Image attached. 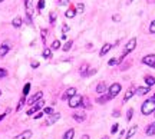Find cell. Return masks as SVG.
I'll list each match as a JSON object with an SVG mask.
<instances>
[{
  "instance_id": "obj_36",
  "label": "cell",
  "mask_w": 155,
  "mask_h": 139,
  "mask_svg": "<svg viewBox=\"0 0 155 139\" xmlns=\"http://www.w3.org/2000/svg\"><path fill=\"white\" fill-rule=\"evenodd\" d=\"M149 33H155V20H152V23L149 24Z\"/></svg>"
},
{
  "instance_id": "obj_6",
  "label": "cell",
  "mask_w": 155,
  "mask_h": 139,
  "mask_svg": "<svg viewBox=\"0 0 155 139\" xmlns=\"http://www.w3.org/2000/svg\"><path fill=\"white\" fill-rule=\"evenodd\" d=\"M142 63L149 66V67H155V54H146L142 57Z\"/></svg>"
},
{
  "instance_id": "obj_51",
  "label": "cell",
  "mask_w": 155,
  "mask_h": 139,
  "mask_svg": "<svg viewBox=\"0 0 155 139\" xmlns=\"http://www.w3.org/2000/svg\"><path fill=\"white\" fill-rule=\"evenodd\" d=\"M102 139H108V138H102Z\"/></svg>"
},
{
  "instance_id": "obj_2",
  "label": "cell",
  "mask_w": 155,
  "mask_h": 139,
  "mask_svg": "<svg viewBox=\"0 0 155 139\" xmlns=\"http://www.w3.org/2000/svg\"><path fill=\"white\" fill-rule=\"evenodd\" d=\"M119 92H121V85H119V83H112L111 87L108 89V95H109L111 99H113V97L118 96V95H119Z\"/></svg>"
},
{
  "instance_id": "obj_28",
  "label": "cell",
  "mask_w": 155,
  "mask_h": 139,
  "mask_svg": "<svg viewBox=\"0 0 155 139\" xmlns=\"http://www.w3.org/2000/svg\"><path fill=\"white\" fill-rule=\"evenodd\" d=\"M29 90H30V83H26V85H24V87H23L22 96H26V95L29 93Z\"/></svg>"
},
{
  "instance_id": "obj_43",
  "label": "cell",
  "mask_w": 155,
  "mask_h": 139,
  "mask_svg": "<svg viewBox=\"0 0 155 139\" xmlns=\"http://www.w3.org/2000/svg\"><path fill=\"white\" fill-rule=\"evenodd\" d=\"M59 4L60 6H66V4H69V0H59Z\"/></svg>"
},
{
  "instance_id": "obj_24",
  "label": "cell",
  "mask_w": 155,
  "mask_h": 139,
  "mask_svg": "<svg viewBox=\"0 0 155 139\" xmlns=\"http://www.w3.org/2000/svg\"><path fill=\"white\" fill-rule=\"evenodd\" d=\"M42 56H43L44 59H50V57H52V50L47 49V47H44L43 52H42Z\"/></svg>"
},
{
  "instance_id": "obj_46",
  "label": "cell",
  "mask_w": 155,
  "mask_h": 139,
  "mask_svg": "<svg viewBox=\"0 0 155 139\" xmlns=\"http://www.w3.org/2000/svg\"><path fill=\"white\" fill-rule=\"evenodd\" d=\"M9 112H10V110H9V109H7V112H4V113H3V115H0V120H3V118H4V116H6V115H7V113H9Z\"/></svg>"
},
{
  "instance_id": "obj_34",
  "label": "cell",
  "mask_w": 155,
  "mask_h": 139,
  "mask_svg": "<svg viewBox=\"0 0 155 139\" xmlns=\"http://www.w3.org/2000/svg\"><path fill=\"white\" fill-rule=\"evenodd\" d=\"M118 129H119V126H118V123H115V125H113V126L111 128V133H112V135H115V133L118 132Z\"/></svg>"
},
{
  "instance_id": "obj_19",
  "label": "cell",
  "mask_w": 155,
  "mask_h": 139,
  "mask_svg": "<svg viewBox=\"0 0 155 139\" xmlns=\"http://www.w3.org/2000/svg\"><path fill=\"white\" fill-rule=\"evenodd\" d=\"M73 135H75V129L70 128L65 132V135H63V138L62 139H73Z\"/></svg>"
},
{
  "instance_id": "obj_38",
  "label": "cell",
  "mask_w": 155,
  "mask_h": 139,
  "mask_svg": "<svg viewBox=\"0 0 155 139\" xmlns=\"http://www.w3.org/2000/svg\"><path fill=\"white\" fill-rule=\"evenodd\" d=\"M4 76H7V70L0 67V77H4Z\"/></svg>"
},
{
  "instance_id": "obj_25",
  "label": "cell",
  "mask_w": 155,
  "mask_h": 139,
  "mask_svg": "<svg viewBox=\"0 0 155 139\" xmlns=\"http://www.w3.org/2000/svg\"><path fill=\"white\" fill-rule=\"evenodd\" d=\"M62 47V44H60V40H55V42L52 43V46H50V50H59Z\"/></svg>"
},
{
  "instance_id": "obj_5",
  "label": "cell",
  "mask_w": 155,
  "mask_h": 139,
  "mask_svg": "<svg viewBox=\"0 0 155 139\" xmlns=\"http://www.w3.org/2000/svg\"><path fill=\"white\" fill-rule=\"evenodd\" d=\"M135 47H136V39H135V37H132L129 42L126 43V46H125V49H123V56H126L128 53H131Z\"/></svg>"
},
{
  "instance_id": "obj_32",
  "label": "cell",
  "mask_w": 155,
  "mask_h": 139,
  "mask_svg": "<svg viewBox=\"0 0 155 139\" xmlns=\"http://www.w3.org/2000/svg\"><path fill=\"white\" fill-rule=\"evenodd\" d=\"M133 115V109H128V113H126V120H131Z\"/></svg>"
},
{
  "instance_id": "obj_17",
  "label": "cell",
  "mask_w": 155,
  "mask_h": 139,
  "mask_svg": "<svg viewBox=\"0 0 155 139\" xmlns=\"http://www.w3.org/2000/svg\"><path fill=\"white\" fill-rule=\"evenodd\" d=\"M32 138V130H24L23 133H20L19 136H16V138H13V139H30Z\"/></svg>"
},
{
  "instance_id": "obj_26",
  "label": "cell",
  "mask_w": 155,
  "mask_h": 139,
  "mask_svg": "<svg viewBox=\"0 0 155 139\" xmlns=\"http://www.w3.org/2000/svg\"><path fill=\"white\" fill-rule=\"evenodd\" d=\"M62 49H63V52H69V50L72 49V40H69V42H66V43H65Z\"/></svg>"
},
{
  "instance_id": "obj_33",
  "label": "cell",
  "mask_w": 155,
  "mask_h": 139,
  "mask_svg": "<svg viewBox=\"0 0 155 139\" xmlns=\"http://www.w3.org/2000/svg\"><path fill=\"white\" fill-rule=\"evenodd\" d=\"M40 33H42V40H43V42H46V37H47V30H46V29H42V30H40Z\"/></svg>"
},
{
  "instance_id": "obj_9",
  "label": "cell",
  "mask_w": 155,
  "mask_h": 139,
  "mask_svg": "<svg viewBox=\"0 0 155 139\" xmlns=\"http://www.w3.org/2000/svg\"><path fill=\"white\" fill-rule=\"evenodd\" d=\"M73 119L80 123V122H83V120L86 119V113H85V112H75V113H73Z\"/></svg>"
},
{
  "instance_id": "obj_45",
  "label": "cell",
  "mask_w": 155,
  "mask_h": 139,
  "mask_svg": "<svg viewBox=\"0 0 155 139\" xmlns=\"http://www.w3.org/2000/svg\"><path fill=\"white\" fill-rule=\"evenodd\" d=\"M32 67H33V69H37V67H39V62H37V60H33V62H32Z\"/></svg>"
},
{
  "instance_id": "obj_35",
  "label": "cell",
  "mask_w": 155,
  "mask_h": 139,
  "mask_svg": "<svg viewBox=\"0 0 155 139\" xmlns=\"http://www.w3.org/2000/svg\"><path fill=\"white\" fill-rule=\"evenodd\" d=\"M93 73H96V69H89L88 72H85L83 76H90V75H93Z\"/></svg>"
},
{
  "instance_id": "obj_39",
  "label": "cell",
  "mask_w": 155,
  "mask_h": 139,
  "mask_svg": "<svg viewBox=\"0 0 155 139\" xmlns=\"http://www.w3.org/2000/svg\"><path fill=\"white\" fill-rule=\"evenodd\" d=\"M112 116H113V118H119V116H121V112H119V110H113V112H112Z\"/></svg>"
},
{
  "instance_id": "obj_10",
  "label": "cell",
  "mask_w": 155,
  "mask_h": 139,
  "mask_svg": "<svg viewBox=\"0 0 155 139\" xmlns=\"http://www.w3.org/2000/svg\"><path fill=\"white\" fill-rule=\"evenodd\" d=\"M112 47H113V44H111V43H105V44L102 46V49L99 50V56H105Z\"/></svg>"
},
{
  "instance_id": "obj_48",
  "label": "cell",
  "mask_w": 155,
  "mask_h": 139,
  "mask_svg": "<svg viewBox=\"0 0 155 139\" xmlns=\"http://www.w3.org/2000/svg\"><path fill=\"white\" fill-rule=\"evenodd\" d=\"M80 139H89V135H83V136H82Z\"/></svg>"
},
{
  "instance_id": "obj_40",
  "label": "cell",
  "mask_w": 155,
  "mask_h": 139,
  "mask_svg": "<svg viewBox=\"0 0 155 139\" xmlns=\"http://www.w3.org/2000/svg\"><path fill=\"white\" fill-rule=\"evenodd\" d=\"M112 20L113 21H121V16H119V14H113V16H112Z\"/></svg>"
},
{
  "instance_id": "obj_47",
  "label": "cell",
  "mask_w": 155,
  "mask_h": 139,
  "mask_svg": "<svg viewBox=\"0 0 155 139\" xmlns=\"http://www.w3.org/2000/svg\"><path fill=\"white\" fill-rule=\"evenodd\" d=\"M146 3H149V4H152V3H155V0H146Z\"/></svg>"
},
{
  "instance_id": "obj_13",
  "label": "cell",
  "mask_w": 155,
  "mask_h": 139,
  "mask_svg": "<svg viewBox=\"0 0 155 139\" xmlns=\"http://www.w3.org/2000/svg\"><path fill=\"white\" fill-rule=\"evenodd\" d=\"M133 95H135V87L132 86V87H129V89L126 90V93L123 95V102H128V100H129Z\"/></svg>"
},
{
  "instance_id": "obj_3",
  "label": "cell",
  "mask_w": 155,
  "mask_h": 139,
  "mask_svg": "<svg viewBox=\"0 0 155 139\" xmlns=\"http://www.w3.org/2000/svg\"><path fill=\"white\" fill-rule=\"evenodd\" d=\"M43 106H44V100H42V99H40V100H37V102H36L34 105H32V107H30V109H29V110H27L26 113H27L29 116H33L34 112H37L39 109H42Z\"/></svg>"
},
{
  "instance_id": "obj_50",
  "label": "cell",
  "mask_w": 155,
  "mask_h": 139,
  "mask_svg": "<svg viewBox=\"0 0 155 139\" xmlns=\"http://www.w3.org/2000/svg\"><path fill=\"white\" fill-rule=\"evenodd\" d=\"M1 1H4V0H0V3H1Z\"/></svg>"
},
{
  "instance_id": "obj_31",
  "label": "cell",
  "mask_w": 155,
  "mask_h": 139,
  "mask_svg": "<svg viewBox=\"0 0 155 139\" xmlns=\"http://www.w3.org/2000/svg\"><path fill=\"white\" fill-rule=\"evenodd\" d=\"M43 113H44V115H49V116H50V115H53V109H52V107H44Z\"/></svg>"
},
{
  "instance_id": "obj_18",
  "label": "cell",
  "mask_w": 155,
  "mask_h": 139,
  "mask_svg": "<svg viewBox=\"0 0 155 139\" xmlns=\"http://www.w3.org/2000/svg\"><path fill=\"white\" fill-rule=\"evenodd\" d=\"M22 23H23V20H22V17H14L13 19V21H11V24H13V27H16V29H19L20 26H22Z\"/></svg>"
},
{
  "instance_id": "obj_53",
  "label": "cell",
  "mask_w": 155,
  "mask_h": 139,
  "mask_svg": "<svg viewBox=\"0 0 155 139\" xmlns=\"http://www.w3.org/2000/svg\"><path fill=\"white\" fill-rule=\"evenodd\" d=\"M154 97H155V95H154Z\"/></svg>"
},
{
  "instance_id": "obj_12",
  "label": "cell",
  "mask_w": 155,
  "mask_h": 139,
  "mask_svg": "<svg viewBox=\"0 0 155 139\" xmlns=\"http://www.w3.org/2000/svg\"><path fill=\"white\" fill-rule=\"evenodd\" d=\"M149 92V87L148 86H139L138 89H135V93L138 95V96H142V95H146Z\"/></svg>"
},
{
  "instance_id": "obj_52",
  "label": "cell",
  "mask_w": 155,
  "mask_h": 139,
  "mask_svg": "<svg viewBox=\"0 0 155 139\" xmlns=\"http://www.w3.org/2000/svg\"><path fill=\"white\" fill-rule=\"evenodd\" d=\"M0 95H1V90H0Z\"/></svg>"
},
{
  "instance_id": "obj_49",
  "label": "cell",
  "mask_w": 155,
  "mask_h": 139,
  "mask_svg": "<svg viewBox=\"0 0 155 139\" xmlns=\"http://www.w3.org/2000/svg\"><path fill=\"white\" fill-rule=\"evenodd\" d=\"M132 3V0H126V4H131Z\"/></svg>"
},
{
  "instance_id": "obj_41",
  "label": "cell",
  "mask_w": 155,
  "mask_h": 139,
  "mask_svg": "<svg viewBox=\"0 0 155 139\" xmlns=\"http://www.w3.org/2000/svg\"><path fill=\"white\" fill-rule=\"evenodd\" d=\"M55 19H56V13L52 11V13H50V23H55Z\"/></svg>"
},
{
  "instance_id": "obj_23",
  "label": "cell",
  "mask_w": 155,
  "mask_h": 139,
  "mask_svg": "<svg viewBox=\"0 0 155 139\" xmlns=\"http://www.w3.org/2000/svg\"><path fill=\"white\" fill-rule=\"evenodd\" d=\"M75 14H76V10H75V9H67V10L65 11V16H66L67 19L75 17Z\"/></svg>"
},
{
  "instance_id": "obj_21",
  "label": "cell",
  "mask_w": 155,
  "mask_h": 139,
  "mask_svg": "<svg viewBox=\"0 0 155 139\" xmlns=\"http://www.w3.org/2000/svg\"><path fill=\"white\" fill-rule=\"evenodd\" d=\"M108 100H111V97H109V95H102V96H99L98 99H96V102H98L99 105H102V103H106Z\"/></svg>"
},
{
  "instance_id": "obj_22",
  "label": "cell",
  "mask_w": 155,
  "mask_h": 139,
  "mask_svg": "<svg viewBox=\"0 0 155 139\" xmlns=\"http://www.w3.org/2000/svg\"><path fill=\"white\" fill-rule=\"evenodd\" d=\"M145 83H146L148 87H151L152 85H155V77L154 76H146L145 77Z\"/></svg>"
},
{
  "instance_id": "obj_37",
  "label": "cell",
  "mask_w": 155,
  "mask_h": 139,
  "mask_svg": "<svg viewBox=\"0 0 155 139\" xmlns=\"http://www.w3.org/2000/svg\"><path fill=\"white\" fill-rule=\"evenodd\" d=\"M43 7H44V0H39V3H37V9L42 10Z\"/></svg>"
},
{
  "instance_id": "obj_14",
  "label": "cell",
  "mask_w": 155,
  "mask_h": 139,
  "mask_svg": "<svg viewBox=\"0 0 155 139\" xmlns=\"http://www.w3.org/2000/svg\"><path fill=\"white\" fill-rule=\"evenodd\" d=\"M145 133H146L148 136H154V135H155V122L149 123V125L146 126V129H145Z\"/></svg>"
},
{
  "instance_id": "obj_30",
  "label": "cell",
  "mask_w": 155,
  "mask_h": 139,
  "mask_svg": "<svg viewBox=\"0 0 155 139\" xmlns=\"http://www.w3.org/2000/svg\"><path fill=\"white\" fill-rule=\"evenodd\" d=\"M119 63H121V62H119V59H115V57H113V59H111V60L108 62V64H109V66H116V64H119Z\"/></svg>"
},
{
  "instance_id": "obj_11",
  "label": "cell",
  "mask_w": 155,
  "mask_h": 139,
  "mask_svg": "<svg viewBox=\"0 0 155 139\" xmlns=\"http://www.w3.org/2000/svg\"><path fill=\"white\" fill-rule=\"evenodd\" d=\"M60 119V113H53V115H50L49 119L46 120V125H53L55 122H57Z\"/></svg>"
},
{
  "instance_id": "obj_7",
  "label": "cell",
  "mask_w": 155,
  "mask_h": 139,
  "mask_svg": "<svg viewBox=\"0 0 155 139\" xmlns=\"http://www.w3.org/2000/svg\"><path fill=\"white\" fill-rule=\"evenodd\" d=\"M75 95H76V89H75V87H69V89H66V92L63 93L62 99H63V100H66V99H70V97L75 96Z\"/></svg>"
},
{
  "instance_id": "obj_42",
  "label": "cell",
  "mask_w": 155,
  "mask_h": 139,
  "mask_svg": "<svg viewBox=\"0 0 155 139\" xmlns=\"http://www.w3.org/2000/svg\"><path fill=\"white\" fill-rule=\"evenodd\" d=\"M67 30H69V26H67V24H63V26H62V32H63V34H66Z\"/></svg>"
},
{
  "instance_id": "obj_15",
  "label": "cell",
  "mask_w": 155,
  "mask_h": 139,
  "mask_svg": "<svg viewBox=\"0 0 155 139\" xmlns=\"http://www.w3.org/2000/svg\"><path fill=\"white\" fill-rule=\"evenodd\" d=\"M9 50H10V46H9L7 43H3V44H0V57L6 56Z\"/></svg>"
},
{
  "instance_id": "obj_44",
  "label": "cell",
  "mask_w": 155,
  "mask_h": 139,
  "mask_svg": "<svg viewBox=\"0 0 155 139\" xmlns=\"http://www.w3.org/2000/svg\"><path fill=\"white\" fill-rule=\"evenodd\" d=\"M43 115H44V113H43V110H42V112H39V113H36V115H34V119H40Z\"/></svg>"
},
{
  "instance_id": "obj_27",
  "label": "cell",
  "mask_w": 155,
  "mask_h": 139,
  "mask_svg": "<svg viewBox=\"0 0 155 139\" xmlns=\"http://www.w3.org/2000/svg\"><path fill=\"white\" fill-rule=\"evenodd\" d=\"M83 10H85V4H83V3H78L76 4V11L78 13H83Z\"/></svg>"
},
{
  "instance_id": "obj_29",
  "label": "cell",
  "mask_w": 155,
  "mask_h": 139,
  "mask_svg": "<svg viewBox=\"0 0 155 139\" xmlns=\"http://www.w3.org/2000/svg\"><path fill=\"white\" fill-rule=\"evenodd\" d=\"M24 103H26V96H22V97H20V102H19V105H17V110H20Z\"/></svg>"
},
{
  "instance_id": "obj_4",
  "label": "cell",
  "mask_w": 155,
  "mask_h": 139,
  "mask_svg": "<svg viewBox=\"0 0 155 139\" xmlns=\"http://www.w3.org/2000/svg\"><path fill=\"white\" fill-rule=\"evenodd\" d=\"M67 102H69V107L75 109V107L80 106V103H82V96H79V95H75V96L70 97Z\"/></svg>"
},
{
  "instance_id": "obj_16",
  "label": "cell",
  "mask_w": 155,
  "mask_h": 139,
  "mask_svg": "<svg viewBox=\"0 0 155 139\" xmlns=\"http://www.w3.org/2000/svg\"><path fill=\"white\" fill-rule=\"evenodd\" d=\"M106 90H108V86H106V83H105V82H100V83H98V86H96V92H98V93H100V95H102V93H105Z\"/></svg>"
},
{
  "instance_id": "obj_8",
  "label": "cell",
  "mask_w": 155,
  "mask_h": 139,
  "mask_svg": "<svg viewBox=\"0 0 155 139\" xmlns=\"http://www.w3.org/2000/svg\"><path fill=\"white\" fill-rule=\"evenodd\" d=\"M42 96H43V93H42V92H37L36 95H33V96L29 97L27 103H29V105H34V103H36L37 100H40V99H42Z\"/></svg>"
},
{
  "instance_id": "obj_1",
  "label": "cell",
  "mask_w": 155,
  "mask_h": 139,
  "mask_svg": "<svg viewBox=\"0 0 155 139\" xmlns=\"http://www.w3.org/2000/svg\"><path fill=\"white\" fill-rule=\"evenodd\" d=\"M141 112H142V115H145V116H148V115H151L152 112H155V97L154 96L146 99L144 103H142Z\"/></svg>"
},
{
  "instance_id": "obj_20",
  "label": "cell",
  "mask_w": 155,
  "mask_h": 139,
  "mask_svg": "<svg viewBox=\"0 0 155 139\" xmlns=\"http://www.w3.org/2000/svg\"><path fill=\"white\" fill-rule=\"evenodd\" d=\"M136 130H138V126H132V128H129V130H128V133H126V136H125V139H131L136 133Z\"/></svg>"
}]
</instances>
